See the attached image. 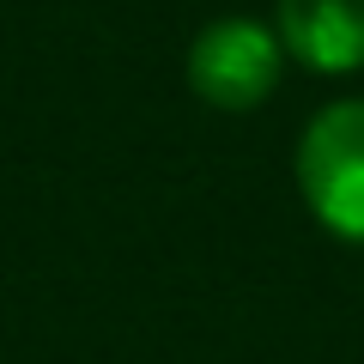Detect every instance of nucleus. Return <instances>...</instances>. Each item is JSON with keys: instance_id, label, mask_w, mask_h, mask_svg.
Segmentation results:
<instances>
[{"instance_id": "obj_1", "label": "nucleus", "mask_w": 364, "mask_h": 364, "mask_svg": "<svg viewBox=\"0 0 364 364\" xmlns=\"http://www.w3.org/2000/svg\"><path fill=\"white\" fill-rule=\"evenodd\" d=\"M304 207L346 243H364V97L316 109L298 140Z\"/></svg>"}, {"instance_id": "obj_2", "label": "nucleus", "mask_w": 364, "mask_h": 364, "mask_svg": "<svg viewBox=\"0 0 364 364\" xmlns=\"http://www.w3.org/2000/svg\"><path fill=\"white\" fill-rule=\"evenodd\" d=\"M286 43L261 18H213L188 43V91L213 109H255L279 91Z\"/></svg>"}, {"instance_id": "obj_3", "label": "nucleus", "mask_w": 364, "mask_h": 364, "mask_svg": "<svg viewBox=\"0 0 364 364\" xmlns=\"http://www.w3.org/2000/svg\"><path fill=\"white\" fill-rule=\"evenodd\" d=\"M273 31L316 73H358L364 67V0H279Z\"/></svg>"}]
</instances>
